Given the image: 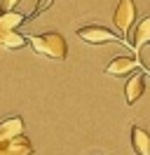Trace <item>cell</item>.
Masks as SVG:
<instances>
[{"mask_svg":"<svg viewBox=\"0 0 150 155\" xmlns=\"http://www.w3.org/2000/svg\"><path fill=\"white\" fill-rule=\"evenodd\" d=\"M145 92V75L143 73H136V75L129 78L127 87H124V99H127V106H134Z\"/></svg>","mask_w":150,"mask_h":155,"instance_id":"5","label":"cell"},{"mask_svg":"<svg viewBox=\"0 0 150 155\" xmlns=\"http://www.w3.org/2000/svg\"><path fill=\"white\" fill-rule=\"evenodd\" d=\"M2 143H5V136H2V134H0V146H2Z\"/></svg>","mask_w":150,"mask_h":155,"instance_id":"14","label":"cell"},{"mask_svg":"<svg viewBox=\"0 0 150 155\" xmlns=\"http://www.w3.org/2000/svg\"><path fill=\"white\" fill-rule=\"evenodd\" d=\"M112 24H115V28L122 33V38L129 35L131 26L136 24V5H134V0H120V2H117L115 14H112Z\"/></svg>","mask_w":150,"mask_h":155,"instance_id":"3","label":"cell"},{"mask_svg":"<svg viewBox=\"0 0 150 155\" xmlns=\"http://www.w3.org/2000/svg\"><path fill=\"white\" fill-rule=\"evenodd\" d=\"M31 47L35 49L38 54H42L47 59H56V61H64L68 57V45L61 33L56 31H47V33H38V35H28Z\"/></svg>","mask_w":150,"mask_h":155,"instance_id":"1","label":"cell"},{"mask_svg":"<svg viewBox=\"0 0 150 155\" xmlns=\"http://www.w3.org/2000/svg\"><path fill=\"white\" fill-rule=\"evenodd\" d=\"M52 2H54V0H38L35 10H33V12H31V14H28V17H26V21H28V24H31V21H33V19H38V17H40V14H42V12L47 10V7L52 5Z\"/></svg>","mask_w":150,"mask_h":155,"instance_id":"12","label":"cell"},{"mask_svg":"<svg viewBox=\"0 0 150 155\" xmlns=\"http://www.w3.org/2000/svg\"><path fill=\"white\" fill-rule=\"evenodd\" d=\"M0 134L5 136V141L14 139V136H21L24 134V120L19 115H12V117H7V120H2V122H0Z\"/></svg>","mask_w":150,"mask_h":155,"instance_id":"8","label":"cell"},{"mask_svg":"<svg viewBox=\"0 0 150 155\" xmlns=\"http://www.w3.org/2000/svg\"><path fill=\"white\" fill-rule=\"evenodd\" d=\"M2 12H5V10H2V5H0V17H2Z\"/></svg>","mask_w":150,"mask_h":155,"instance_id":"16","label":"cell"},{"mask_svg":"<svg viewBox=\"0 0 150 155\" xmlns=\"http://www.w3.org/2000/svg\"><path fill=\"white\" fill-rule=\"evenodd\" d=\"M139 68V59L134 57H115L106 66V73L112 78H122V75H129V73H134Z\"/></svg>","mask_w":150,"mask_h":155,"instance_id":"4","label":"cell"},{"mask_svg":"<svg viewBox=\"0 0 150 155\" xmlns=\"http://www.w3.org/2000/svg\"><path fill=\"white\" fill-rule=\"evenodd\" d=\"M0 155H9V153H7V150H5V148H2V150H0Z\"/></svg>","mask_w":150,"mask_h":155,"instance_id":"15","label":"cell"},{"mask_svg":"<svg viewBox=\"0 0 150 155\" xmlns=\"http://www.w3.org/2000/svg\"><path fill=\"white\" fill-rule=\"evenodd\" d=\"M21 24H26V17L14 10H5L0 17V31H17Z\"/></svg>","mask_w":150,"mask_h":155,"instance_id":"11","label":"cell"},{"mask_svg":"<svg viewBox=\"0 0 150 155\" xmlns=\"http://www.w3.org/2000/svg\"><path fill=\"white\" fill-rule=\"evenodd\" d=\"M131 148L139 155H150V134L139 125L131 127Z\"/></svg>","mask_w":150,"mask_h":155,"instance_id":"7","label":"cell"},{"mask_svg":"<svg viewBox=\"0 0 150 155\" xmlns=\"http://www.w3.org/2000/svg\"><path fill=\"white\" fill-rule=\"evenodd\" d=\"M2 148H5V143H2V146H0V150H2Z\"/></svg>","mask_w":150,"mask_h":155,"instance_id":"17","label":"cell"},{"mask_svg":"<svg viewBox=\"0 0 150 155\" xmlns=\"http://www.w3.org/2000/svg\"><path fill=\"white\" fill-rule=\"evenodd\" d=\"M21 0H2V10H14Z\"/></svg>","mask_w":150,"mask_h":155,"instance_id":"13","label":"cell"},{"mask_svg":"<svg viewBox=\"0 0 150 155\" xmlns=\"http://www.w3.org/2000/svg\"><path fill=\"white\" fill-rule=\"evenodd\" d=\"M5 150L9 155H33V143L21 134V136H14V139L5 141Z\"/></svg>","mask_w":150,"mask_h":155,"instance_id":"9","label":"cell"},{"mask_svg":"<svg viewBox=\"0 0 150 155\" xmlns=\"http://www.w3.org/2000/svg\"><path fill=\"white\" fill-rule=\"evenodd\" d=\"M77 38L89 42V45H103V42H122L124 45L122 35H115L112 31H108L106 26H99V24H89V26L77 28Z\"/></svg>","mask_w":150,"mask_h":155,"instance_id":"2","label":"cell"},{"mask_svg":"<svg viewBox=\"0 0 150 155\" xmlns=\"http://www.w3.org/2000/svg\"><path fill=\"white\" fill-rule=\"evenodd\" d=\"M28 42L26 35H21L19 31H0V45L2 49H21Z\"/></svg>","mask_w":150,"mask_h":155,"instance_id":"10","label":"cell"},{"mask_svg":"<svg viewBox=\"0 0 150 155\" xmlns=\"http://www.w3.org/2000/svg\"><path fill=\"white\" fill-rule=\"evenodd\" d=\"M131 38H134L131 40V47L136 49V52H141L145 45H150V17H143V19L136 24Z\"/></svg>","mask_w":150,"mask_h":155,"instance_id":"6","label":"cell"}]
</instances>
